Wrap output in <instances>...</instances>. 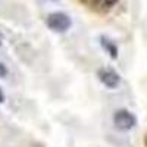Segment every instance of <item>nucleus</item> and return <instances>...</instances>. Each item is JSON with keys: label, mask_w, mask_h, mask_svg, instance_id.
<instances>
[{"label": "nucleus", "mask_w": 147, "mask_h": 147, "mask_svg": "<svg viewBox=\"0 0 147 147\" xmlns=\"http://www.w3.org/2000/svg\"><path fill=\"white\" fill-rule=\"evenodd\" d=\"M113 124L121 131H128V129L136 127L137 119L131 112H128V110L119 109L118 112H115V115H113Z\"/></svg>", "instance_id": "f03ea898"}, {"label": "nucleus", "mask_w": 147, "mask_h": 147, "mask_svg": "<svg viewBox=\"0 0 147 147\" xmlns=\"http://www.w3.org/2000/svg\"><path fill=\"white\" fill-rule=\"evenodd\" d=\"M100 40H102V47L109 53V56L112 57V59H116L118 57V49H116L115 43L112 40H109L107 37H102Z\"/></svg>", "instance_id": "20e7f679"}, {"label": "nucleus", "mask_w": 147, "mask_h": 147, "mask_svg": "<svg viewBox=\"0 0 147 147\" xmlns=\"http://www.w3.org/2000/svg\"><path fill=\"white\" fill-rule=\"evenodd\" d=\"M6 74H7V69H6V66L0 62V78H5L6 77Z\"/></svg>", "instance_id": "423d86ee"}, {"label": "nucleus", "mask_w": 147, "mask_h": 147, "mask_svg": "<svg viewBox=\"0 0 147 147\" xmlns=\"http://www.w3.org/2000/svg\"><path fill=\"white\" fill-rule=\"evenodd\" d=\"M99 80L102 84H105L107 88H116L119 82H121V77L119 74L112 69V68H102L99 69Z\"/></svg>", "instance_id": "7ed1b4c3"}, {"label": "nucleus", "mask_w": 147, "mask_h": 147, "mask_svg": "<svg viewBox=\"0 0 147 147\" xmlns=\"http://www.w3.org/2000/svg\"><path fill=\"white\" fill-rule=\"evenodd\" d=\"M5 102V94H3V91H2V88H0V105H2Z\"/></svg>", "instance_id": "0eeeda50"}, {"label": "nucleus", "mask_w": 147, "mask_h": 147, "mask_svg": "<svg viewBox=\"0 0 147 147\" xmlns=\"http://www.w3.org/2000/svg\"><path fill=\"white\" fill-rule=\"evenodd\" d=\"M146 144H147V136H146Z\"/></svg>", "instance_id": "1a4fd4ad"}, {"label": "nucleus", "mask_w": 147, "mask_h": 147, "mask_svg": "<svg viewBox=\"0 0 147 147\" xmlns=\"http://www.w3.org/2000/svg\"><path fill=\"white\" fill-rule=\"evenodd\" d=\"M2 43H3V35L0 34V47H2Z\"/></svg>", "instance_id": "6e6552de"}, {"label": "nucleus", "mask_w": 147, "mask_h": 147, "mask_svg": "<svg viewBox=\"0 0 147 147\" xmlns=\"http://www.w3.org/2000/svg\"><path fill=\"white\" fill-rule=\"evenodd\" d=\"M94 2L100 7H112L113 5L118 3V0H94Z\"/></svg>", "instance_id": "39448f33"}, {"label": "nucleus", "mask_w": 147, "mask_h": 147, "mask_svg": "<svg viewBox=\"0 0 147 147\" xmlns=\"http://www.w3.org/2000/svg\"><path fill=\"white\" fill-rule=\"evenodd\" d=\"M47 27L50 28L52 31L56 32H65L69 30L71 27V18L62 12H56V13H50L46 19Z\"/></svg>", "instance_id": "f257e3e1"}]
</instances>
